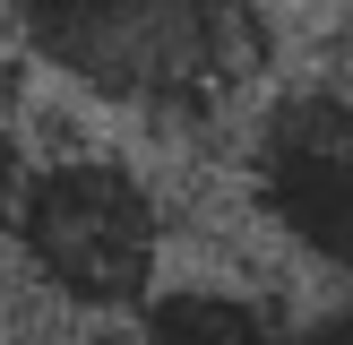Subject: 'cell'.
Listing matches in <instances>:
<instances>
[{
    "instance_id": "cell-5",
    "label": "cell",
    "mask_w": 353,
    "mask_h": 345,
    "mask_svg": "<svg viewBox=\"0 0 353 345\" xmlns=\"http://www.w3.org/2000/svg\"><path fill=\"white\" fill-rule=\"evenodd\" d=\"M302 345H353V276L319 285V302H302Z\"/></svg>"
},
{
    "instance_id": "cell-1",
    "label": "cell",
    "mask_w": 353,
    "mask_h": 345,
    "mask_svg": "<svg viewBox=\"0 0 353 345\" xmlns=\"http://www.w3.org/2000/svg\"><path fill=\"white\" fill-rule=\"evenodd\" d=\"M17 69L86 121L199 147L276 86V0H9Z\"/></svg>"
},
{
    "instance_id": "cell-4",
    "label": "cell",
    "mask_w": 353,
    "mask_h": 345,
    "mask_svg": "<svg viewBox=\"0 0 353 345\" xmlns=\"http://www.w3.org/2000/svg\"><path fill=\"white\" fill-rule=\"evenodd\" d=\"M121 345H302V310L250 268L190 259L130 310Z\"/></svg>"
},
{
    "instance_id": "cell-3",
    "label": "cell",
    "mask_w": 353,
    "mask_h": 345,
    "mask_svg": "<svg viewBox=\"0 0 353 345\" xmlns=\"http://www.w3.org/2000/svg\"><path fill=\"white\" fill-rule=\"evenodd\" d=\"M233 216L293 276H353V78L336 61L310 78H276L233 121Z\"/></svg>"
},
{
    "instance_id": "cell-2",
    "label": "cell",
    "mask_w": 353,
    "mask_h": 345,
    "mask_svg": "<svg viewBox=\"0 0 353 345\" xmlns=\"http://www.w3.org/2000/svg\"><path fill=\"white\" fill-rule=\"evenodd\" d=\"M181 199L172 181L103 130H86L78 103L34 112L9 172V268L34 319L69 328H130V310L172 276Z\"/></svg>"
},
{
    "instance_id": "cell-6",
    "label": "cell",
    "mask_w": 353,
    "mask_h": 345,
    "mask_svg": "<svg viewBox=\"0 0 353 345\" xmlns=\"http://www.w3.org/2000/svg\"><path fill=\"white\" fill-rule=\"evenodd\" d=\"M336 69H345V78H353V0H345V9H336Z\"/></svg>"
},
{
    "instance_id": "cell-7",
    "label": "cell",
    "mask_w": 353,
    "mask_h": 345,
    "mask_svg": "<svg viewBox=\"0 0 353 345\" xmlns=\"http://www.w3.org/2000/svg\"><path fill=\"white\" fill-rule=\"evenodd\" d=\"M276 9H345V0H276Z\"/></svg>"
}]
</instances>
